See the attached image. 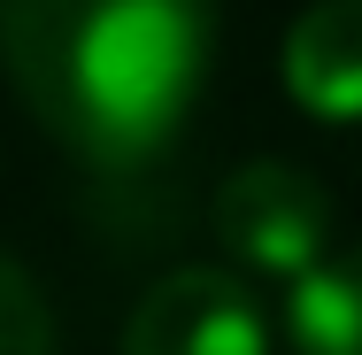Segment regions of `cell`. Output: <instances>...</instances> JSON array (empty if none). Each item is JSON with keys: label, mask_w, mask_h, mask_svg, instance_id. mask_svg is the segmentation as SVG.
<instances>
[{"label": "cell", "mask_w": 362, "mask_h": 355, "mask_svg": "<svg viewBox=\"0 0 362 355\" xmlns=\"http://www.w3.org/2000/svg\"><path fill=\"white\" fill-rule=\"evenodd\" d=\"M293 108L316 124H362V0H316L300 8L278 47Z\"/></svg>", "instance_id": "4"}, {"label": "cell", "mask_w": 362, "mask_h": 355, "mask_svg": "<svg viewBox=\"0 0 362 355\" xmlns=\"http://www.w3.org/2000/svg\"><path fill=\"white\" fill-rule=\"evenodd\" d=\"M216 224L223 255L239 271H262V278H308L324 263V240H332V193L293 170V162H239L216 186Z\"/></svg>", "instance_id": "2"}, {"label": "cell", "mask_w": 362, "mask_h": 355, "mask_svg": "<svg viewBox=\"0 0 362 355\" xmlns=\"http://www.w3.org/2000/svg\"><path fill=\"white\" fill-rule=\"evenodd\" d=\"M0 62L77 162L139 170L193 124L216 0H0Z\"/></svg>", "instance_id": "1"}, {"label": "cell", "mask_w": 362, "mask_h": 355, "mask_svg": "<svg viewBox=\"0 0 362 355\" xmlns=\"http://www.w3.org/2000/svg\"><path fill=\"white\" fill-rule=\"evenodd\" d=\"M293 355H362V255H332L286 293Z\"/></svg>", "instance_id": "5"}, {"label": "cell", "mask_w": 362, "mask_h": 355, "mask_svg": "<svg viewBox=\"0 0 362 355\" xmlns=\"http://www.w3.org/2000/svg\"><path fill=\"white\" fill-rule=\"evenodd\" d=\"M0 355H54V309L16 255H0Z\"/></svg>", "instance_id": "6"}, {"label": "cell", "mask_w": 362, "mask_h": 355, "mask_svg": "<svg viewBox=\"0 0 362 355\" xmlns=\"http://www.w3.org/2000/svg\"><path fill=\"white\" fill-rule=\"evenodd\" d=\"M124 355H270V325L247 278L185 263L139 293L124 325Z\"/></svg>", "instance_id": "3"}]
</instances>
